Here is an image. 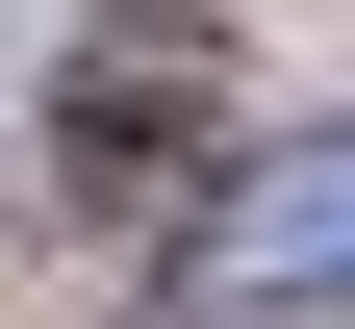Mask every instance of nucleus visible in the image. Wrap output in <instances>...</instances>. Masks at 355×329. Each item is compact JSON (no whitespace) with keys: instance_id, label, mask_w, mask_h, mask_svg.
<instances>
[{"instance_id":"obj_1","label":"nucleus","mask_w":355,"mask_h":329,"mask_svg":"<svg viewBox=\"0 0 355 329\" xmlns=\"http://www.w3.org/2000/svg\"><path fill=\"white\" fill-rule=\"evenodd\" d=\"M203 127H229V51L203 26H102L76 51V177H203Z\"/></svg>"},{"instance_id":"obj_2","label":"nucleus","mask_w":355,"mask_h":329,"mask_svg":"<svg viewBox=\"0 0 355 329\" xmlns=\"http://www.w3.org/2000/svg\"><path fill=\"white\" fill-rule=\"evenodd\" d=\"M203 278H229V304H279V278H355V127L254 152L229 203H203Z\"/></svg>"}]
</instances>
